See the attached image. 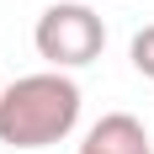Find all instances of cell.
Segmentation results:
<instances>
[{
	"label": "cell",
	"instance_id": "1",
	"mask_svg": "<svg viewBox=\"0 0 154 154\" xmlns=\"http://www.w3.org/2000/svg\"><path fill=\"white\" fill-rule=\"evenodd\" d=\"M80 128V85L64 69L21 75L0 91V143L5 149H48Z\"/></svg>",
	"mask_w": 154,
	"mask_h": 154
},
{
	"label": "cell",
	"instance_id": "2",
	"mask_svg": "<svg viewBox=\"0 0 154 154\" xmlns=\"http://www.w3.org/2000/svg\"><path fill=\"white\" fill-rule=\"evenodd\" d=\"M32 43H37V59H48V69H64L69 75V69H85V64L101 59L106 21L91 5H80V0H59V5H48L37 16Z\"/></svg>",
	"mask_w": 154,
	"mask_h": 154
},
{
	"label": "cell",
	"instance_id": "3",
	"mask_svg": "<svg viewBox=\"0 0 154 154\" xmlns=\"http://www.w3.org/2000/svg\"><path fill=\"white\" fill-rule=\"evenodd\" d=\"M80 154H154V143L133 112H106L101 122H91Z\"/></svg>",
	"mask_w": 154,
	"mask_h": 154
},
{
	"label": "cell",
	"instance_id": "4",
	"mask_svg": "<svg viewBox=\"0 0 154 154\" xmlns=\"http://www.w3.org/2000/svg\"><path fill=\"white\" fill-rule=\"evenodd\" d=\"M128 59H133V69H138L143 80H154V27L133 32V43H128Z\"/></svg>",
	"mask_w": 154,
	"mask_h": 154
},
{
	"label": "cell",
	"instance_id": "5",
	"mask_svg": "<svg viewBox=\"0 0 154 154\" xmlns=\"http://www.w3.org/2000/svg\"><path fill=\"white\" fill-rule=\"evenodd\" d=\"M0 91H5V80H0Z\"/></svg>",
	"mask_w": 154,
	"mask_h": 154
}]
</instances>
